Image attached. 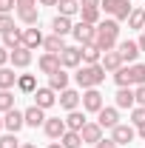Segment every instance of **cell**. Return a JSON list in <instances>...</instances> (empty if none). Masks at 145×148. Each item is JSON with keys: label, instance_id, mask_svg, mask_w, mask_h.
Masks as SVG:
<instances>
[{"label": "cell", "instance_id": "cell-21", "mask_svg": "<svg viewBox=\"0 0 145 148\" xmlns=\"http://www.w3.org/2000/svg\"><path fill=\"white\" fill-rule=\"evenodd\" d=\"M137 106V97L131 88H120L117 91V108H134Z\"/></svg>", "mask_w": 145, "mask_h": 148}, {"label": "cell", "instance_id": "cell-38", "mask_svg": "<svg viewBox=\"0 0 145 148\" xmlns=\"http://www.w3.org/2000/svg\"><path fill=\"white\" fill-rule=\"evenodd\" d=\"M0 148H20L17 134H6V137H0Z\"/></svg>", "mask_w": 145, "mask_h": 148}, {"label": "cell", "instance_id": "cell-37", "mask_svg": "<svg viewBox=\"0 0 145 148\" xmlns=\"http://www.w3.org/2000/svg\"><path fill=\"white\" fill-rule=\"evenodd\" d=\"M12 29H14V17L12 14H0V34H6Z\"/></svg>", "mask_w": 145, "mask_h": 148}, {"label": "cell", "instance_id": "cell-39", "mask_svg": "<svg viewBox=\"0 0 145 148\" xmlns=\"http://www.w3.org/2000/svg\"><path fill=\"white\" fill-rule=\"evenodd\" d=\"M131 123H134V125H142V123H145V106L131 108Z\"/></svg>", "mask_w": 145, "mask_h": 148}, {"label": "cell", "instance_id": "cell-41", "mask_svg": "<svg viewBox=\"0 0 145 148\" xmlns=\"http://www.w3.org/2000/svg\"><path fill=\"white\" fill-rule=\"evenodd\" d=\"M9 60H12V51H9L6 46H0V69H3V66H6Z\"/></svg>", "mask_w": 145, "mask_h": 148}, {"label": "cell", "instance_id": "cell-53", "mask_svg": "<svg viewBox=\"0 0 145 148\" xmlns=\"http://www.w3.org/2000/svg\"><path fill=\"white\" fill-rule=\"evenodd\" d=\"M142 32H145V29H142Z\"/></svg>", "mask_w": 145, "mask_h": 148}, {"label": "cell", "instance_id": "cell-24", "mask_svg": "<svg viewBox=\"0 0 145 148\" xmlns=\"http://www.w3.org/2000/svg\"><path fill=\"white\" fill-rule=\"evenodd\" d=\"M3 46L12 51V49H17V46H23V32L20 29H12V32H6L3 34Z\"/></svg>", "mask_w": 145, "mask_h": 148}, {"label": "cell", "instance_id": "cell-13", "mask_svg": "<svg viewBox=\"0 0 145 148\" xmlns=\"http://www.w3.org/2000/svg\"><path fill=\"white\" fill-rule=\"evenodd\" d=\"M54 103H57L54 88H37V91H34V106H40L43 111H46V108H51Z\"/></svg>", "mask_w": 145, "mask_h": 148}, {"label": "cell", "instance_id": "cell-16", "mask_svg": "<svg viewBox=\"0 0 145 148\" xmlns=\"http://www.w3.org/2000/svg\"><path fill=\"white\" fill-rule=\"evenodd\" d=\"M23 117H26V125H31V128H37V125H46V114H43V108H40V106L26 108V111H23Z\"/></svg>", "mask_w": 145, "mask_h": 148}, {"label": "cell", "instance_id": "cell-5", "mask_svg": "<svg viewBox=\"0 0 145 148\" xmlns=\"http://www.w3.org/2000/svg\"><path fill=\"white\" fill-rule=\"evenodd\" d=\"M23 125H26V117H23V111H17V108L6 111V117H3V128H9V134H17Z\"/></svg>", "mask_w": 145, "mask_h": 148}, {"label": "cell", "instance_id": "cell-23", "mask_svg": "<svg viewBox=\"0 0 145 148\" xmlns=\"http://www.w3.org/2000/svg\"><path fill=\"white\" fill-rule=\"evenodd\" d=\"M100 60H103V51H100L94 43H91V46H83V63H85V66H97Z\"/></svg>", "mask_w": 145, "mask_h": 148}, {"label": "cell", "instance_id": "cell-30", "mask_svg": "<svg viewBox=\"0 0 145 148\" xmlns=\"http://www.w3.org/2000/svg\"><path fill=\"white\" fill-rule=\"evenodd\" d=\"M131 12H134V6H131L128 0H120L117 9H114V20H117V23H120V20H128V17H131Z\"/></svg>", "mask_w": 145, "mask_h": 148}, {"label": "cell", "instance_id": "cell-40", "mask_svg": "<svg viewBox=\"0 0 145 148\" xmlns=\"http://www.w3.org/2000/svg\"><path fill=\"white\" fill-rule=\"evenodd\" d=\"M14 6H17V0H0V14H12Z\"/></svg>", "mask_w": 145, "mask_h": 148}, {"label": "cell", "instance_id": "cell-47", "mask_svg": "<svg viewBox=\"0 0 145 148\" xmlns=\"http://www.w3.org/2000/svg\"><path fill=\"white\" fill-rule=\"evenodd\" d=\"M37 3H43V6H57L60 0H37Z\"/></svg>", "mask_w": 145, "mask_h": 148}, {"label": "cell", "instance_id": "cell-29", "mask_svg": "<svg viewBox=\"0 0 145 148\" xmlns=\"http://www.w3.org/2000/svg\"><path fill=\"white\" fill-rule=\"evenodd\" d=\"M17 17L26 23V26H37V20H40V14H37V6H31V9H17Z\"/></svg>", "mask_w": 145, "mask_h": 148}, {"label": "cell", "instance_id": "cell-4", "mask_svg": "<svg viewBox=\"0 0 145 148\" xmlns=\"http://www.w3.org/2000/svg\"><path fill=\"white\" fill-rule=\"evenodd\" d=\"M60 63H63V69H77V66L83 63V49L66 46V49L60 51Z\"/></svg>", "mask_w": 145, "mask_h": 148}, {"label": "cell", "instance_id": "cell-50", "mask_svg": "<svg viewBox=\"0 0 145 148\" xmlns=\"http://www.w3.org/2000/svg\"><path fill=\"white\" fill-rule=\"evenodd\" d=\"M49 148H63V143H51V145H49Z\"/></svg>", "mask_w": 145, "mask_h": 148}, {"label": "cell", "instance_id": "cell-48", "mask_svg": "<svg viewBox=\"0 0 145 148\" xmlns=\"http://www.w3.org/2000/svg\"><path fill=\"white\" fill-rule=\"evenodd\" d=\"M137 131H140V137L145 140V123H142V125H137Z\"/></svg>", "mask_w": 145, "mask_h": 148}, {"label": "cell", "instance_id": "cell-27", "mask_svg": "<svg viewBox=\"0 0 145 148\" xmlns=\"http://www.w3.org/2000/svg\"><path fill=\"white\" fill-rule=\"evenodd\" d=\"M43 46H46V51H51V54H60L63 49H66V43H63V37L60 34H51L43 40Z\"/></svg>", "mask_w": 145, "mask_h": 148}, {"label": "cell", "instance_id": "cell-14", "mask_svg": "<svg viewBox=\"0 0 145 148\" xmlns=\"http://www.w3.org/2000/svg\"><path fill=\"white\" fill-rule=\"evenodd\" d=\"M57 69H63V63H60V54H51V51H46V54L40 57V71H43V74H54Z\"/></svg>", "mask_w": 145, "mask_h": 148}, {"label": "cell", "instance_id": "cell-36", "mask_svg": "<svg viewBox=\"0 0 145 148\" xmlns=\"http://www.w3.org/2000/svg\"><path fill=\"white\" fill-rule=\"evenodd\" d=\"M80 14H83V23H97L100 20V9H80Z\"/></svg>", "mask_w": 145, "mask_h": 148}, {"label": "cell", "instance_id": "cell-49", "mask_svg": "<svg viewBox=\"0 0 145 148\" xmlns=\"http://www.w3.org/2000/svg\"><path fill=\"white\" fill-rule=\"evenodd\" d=\"M140 49L145 51V32H142V37H140Z\"/></svg>", "mask_w": 145, "mask_h": 148}, {"label": "cell", "instance_id": "cell-25", "mask_svg": "<svg viewBox=\"0 0 145 148\" xmlns=\"http://www.w3.org/2000/svg\"><path fill=\"white\" fill-rule=\"evenodd\" d=\"M66 125H68V131H83V125H85V114H80L77 108L68 111V117H66Z\"/></svg>", "mask_w": 145, "mask_h": 148}, {"label": "cell", "instance_id": "cell-45", "mask_svg": "<svg viewBox=\"0 0 145 148\" xmlns=\"http://www.w3.org/2000/svg\"><path fill=\"white\" fill-rule=\"evenodd\" d=\"M37 6V0H17V9H31Z\"/></svg>", "mask_w": 145, "mask_h": 148}, {"label": "cell", "instance_id": "cell-17", "mask_svg": "<svg viewBox=\"0 0 145 148\" xmlns=\"http://www.w3.org/2000/svg\"><path fill=\"white\" fill-rule=\"evenodd\" d=\"M111 131H114V134H111V140H114L117 145H125V143H131V140H134V134H137L131 125H117V128H111Z\"/></svg>", "mask_w": 145, "mask_h": 148}, {"label": "cell", "instance_id": "cell-46", "mask_svg": "<svg viewBox=\"0 0 145 148\" xmlns=\"http://www.w3.org/2000/svg\"><path fill=\"white\" fill-rule=\"evenodd\" d=\"M97 148H117V143H114V140H100Z\"/></svg>", "mask_w": 145, "mask_h": 148}, {"label": "cell", "instance_id": "cell-7", "mask_svg": "<svg viewBox=\"0 0 145 148\" xmlns=\"http://www.w3.org/2000/svg\"><path fill=\"white\" fill-rule=\"evenodd\" d=\"M46 134L51 137V140H60L66 131H68V125H66V120H60V117H51V120H46Z\"/></svg>", "mask_w": 145, "mask_h": 148}, {"label": "cell", "instance_id": "cell-2", "mask_svg": "<svg viewBox=\"0 0 145 148\" xmlns=\"http://www.w3.org/2000/svg\"><path fill=\"white\" fill-rule=\"evenodd\" d=\"M74 77H77V86H83V88H97V86L105 80V69H103V63H97V66H83Z\"/></svg>", "mask_w": 145, "mask_h": 148}, {"label": "cell", "instance_id": "cell-3", "mask_svg": "<svg viewBox=\"0 0 145 148\" xmlns=\"http://www.w3.org/2000/svg\"><path fill=\"white\" fill-rule=\"evenodd\" d=\"M71 34H74V40H77L80 46H91V43L97 40V29H94L91 23H83V20H80L71 29Z\"/></svg>", "mask_w": 145, "mask_h": 148}, {"label": "cell", "instance_id": "cell-20", "mask_svg": "<svg viewBox=\"0 0 145 148\" xmlns=\"http://www.w3.org/2000/svg\"><path fill=\"white\" fill-rule=\"evenodd\" d=\"M51 29H54V34H60V37H66V34H71V17H63V14H57L54 20H51Z\"/></svg>", "mask_w": 145, "mask_h": 148}, {"label": "cell", "instance_id": "cell-9", "mask_svg": "<svg viewBox=\"0 0 145 148\" xmlns=\"http://www.w3.org/2000/svg\"><path fill=\"white\" fill-rule=\"evenodd\" d=\"M117 51L122 54V60H128V63H134V60L140 57V51H142V49H140V43H134V40H122V43L117 46Z\"/></svg>", "mask_w": 145, "mask_h": 148}, {"label": "cell", "instance_id": "cell-42", "mask_svg": "<svg viewBox=\"0 0 145 148\" xmlns=\"http://www.w3.org/2000/svg\"><path fill=\"white\" fill-rule=\"evenodd\" d=\"M100 3H103V9H105L108 14H114V9H117V3H120V0H100Z\"/></svg>", "mask_w": 145, "mask_h": 148}, {"label": "cell", "instance_id": "cell-44", "mask_svg": "<svg viewBox=\"0 0 145 148\" xmlns=\"http://www.w3.org/2000/svg\"><path fill=\"white\" fill-rule=\"evenodd\" d=\"M80 9H100V0H80Z\"/></svg>", "mask_w": 145, "mask_h": 148}, {"label": "cell", "instance_id": "cell-19", "mask_svg": "<svg viewBox=\"0 0 145 148\" xmlns=\"http://www.w3.org/2000/svg\"><path fill=\"white\" fill-rule=\"evenodd\" d=\"M49 88H54V91H66V88H68V74L63 71V69H57L54 74H49Z\"/></svg>", "mask_w": 145, "mask_h": 148}, {"label": "cell", "instance_id": "cell-31", "mask_svg": "<svg viewBox=\"0 0 145 148\" xmlns=\"http://www.w3.org/2000/svg\"><path fill=\"white\" fill-rule=\"evenodd\" d=\"M131 86H145V66L142 63L131 66Z\"/></svg>", "mask_w": 145, "mask_h": 148}, {"label": "cell", "instance_id": "cell-51", "mask_svg": "<svg viewBox=\"0 0 145 148\" xmlns=\"http://www.w3.org/2000/svg\"><path fill=\"white\" fill-rule=\"evenodd\" d=\"M20 148H37V145H31V143H26V145H20Z\"/></svg>", "mask_w": 145, "mask_h": 148}, {"label": "cell", "instance_id": "cell-18", "mask_svg": "<svg viewBox=\"0 0 145 148\" xmlns=\"http://www.w3.org/2000/svg\"><path fill=\"white\" fill-rule=\"evenodd\" d=\"M80 100H83V97L74 91V88H66V91H60V106H63L66 111H74L77 106H80Z\"/></svg>", "mask_w": 145, "mask_h": 148}, {"label": "cell", "instance_id": "cell-11", "mask_svg": "<svg viewBox=\"0 0 145 148\" xmlns=\"http://www.w3.org/2000/svg\"><path fill=\"white\" fill-rule=\"evenodd\" d=\"M43 32L37 29V26H31V29H23V46L26 49H37V46H43Z\"/></svg>", "mask_w": 145, "mask_h": 148}, {"label": "cell", "instance_id": "cell-8", "mask_svg": "<svg viewBox=\"0 0 145 148\" xmlns=\"http://www.w3.org/2000/svg\"><path fill=\"white\" fill-rule=\"evenodd\" d=\"M83 108L85 111H100L103 108V94L97 91V88H85V94H83Z\"/></svg>", "mask_w": 145, "mask_h": 148}, {"label": "cell", "instance_id": "cell-1", "mask_svg": "<svg viewBox=\"0 0 145 148\" xmlns=\"http://www.w3.org/2000/svg\"><path fill=\"white\" fill-rule=\"evenodd\" d=\"M117 37H120V23H117V20H103V23L97 26V40H94V46H97L103 54H105V51H114Z\"/></svg>", "mask_w": 145, "mask_h": 148}, {"label": "cell", "instance_id": "cell-12", "mask_svg": "<svg viewBox=\"0 0 145 148\" xmlns=\"http://www.w3.org/2000/svg\"><path fill=\"white\" fill-rule=\"evenodd\" d=\"M29 63H31V49H26V46L12 49V66L14 69H26Z\"/></svg>", "mask_w": 145, "mask_h": 148}, {"label": "cell", "instance_id": "cell-15", "mask_svg": "<svg viewBox=\"0 0 145 148\" xmlns=\"http://www.w3.org/2000/svg\"><path fill=\"white\" fill-rule=\"evenodd\" d=\"M100 63H103V69H105V71H120L125 60H122V54H120V51H105Z\"/></svg>", "mask_w": 145, "mask_h": 148}, {"label": "cell", "instance_id": "cell-26", "mask_svg": "<svg viewBox=\"0 0 145 148\" xmlns=\"http://www.w3.org/2000/svg\"><path fill=\"white\" fill-rule=\"evenodd\" d=\"M14 83H17V74L12 71V69H6V66H3V69H0V91H9Z\"/></svg>", "mask_w": 145, "mask_h": 148}, {"label": "cell", "instance_id": "cell-6", "mask_svg": "<svg viewBox=\"0 0 145 148\" xmlns=\"http://www.w3.org/2000/svg\"><path fill=\"white\" fill-rule=\"evenodd\" d=\"M80 137H83V143H100L103 140V125L100 123H85L83 125V131H80Z\"/></svg>", "mask_w": 145, "mask_h": 148}, {"label": "cell", "instance_id": "cell-32", "mask_svg": "<svg viewBox=\"0 0 145 148\" xmlns=\"http://www.w3.org/2000/svg\"><path fill=\"white\" fill-rule=\"evenodd\" d=\"M128 29H145V9H134V12H131Z\"/></svg>", "mask_w": 145, "mask_h": 148}, {"label": "cell", "instance_id": "cell-28", "mask_svg": "<svg viewBox=\"0 0 145 148\" xmlns=\"http://www.w3.org/2000/svg\"><path fill=\"white\" fill-rule=\"evenodd\" d=\"M60 143H63V148H80L83 145V137H80V131H66L60 137Z\"/></svg>", "mask_w": 145, "mask_h": 148}, {"label": "cell", "instance_id": "cell-33", "mask_svg": "<svg viewBox=\"0 0 145 148\" xmlns=\"http://www.w3.org/2000/svg\"><path fill=\"white\" fill-rule=\"evenodd\" d=\"M57 6H60V14H63V17H71V14L80 12V3H77V0H60Z\"/></svg>", "mask_w": 145, "mask_h": 148}, {"label": "cell", "instance_id": "cell-52", "mask_svg": "<svg viewBox=\"0 0 145 148\" xmlns=\"http://www.w3.org/2000/svg\"><path fill=\"white\" fill-rule=\"evenodd\" d=\"M0 128H3V120H0Z\"/></svg>", "mask_w": 145, "mask_h": 148}, {"label": "cell", "instance_id": "cell-22", "mask_svg": "<svg viewBox=\"0 0 145 148\" xmlns=\"http://www.w3.org/2000/svg\"><path fill=\"white\" fill-rule=\"evenodd\" d=\"M17 88L23 94H34L37 91V77L34 74H20L17 77Z\"/></svg>", "mask_w": 145, "mask_h": 148}, {"label": "cell", "instance_id": "cell-34", "mask_svg": "<svg viewBox=\"0 0 145 148\" xmlns=\"http://www.w3.org/2000/svg\"><path fill=\"white\" fill-rule=\"evenodd\" d=\"M114 80H117V86L120 88H131V69H120V71H114Z\"/></svg>", "mask_w": 145, "mask_h": 148}, {"label": "cell", "instance_id": "cell-43", "mask_svg": "<svg viewBox=\"0 0 145 148\" xmlns=\"http://www.w3.org/2000/svg\"><path fill=\"white\" fill-rule=\"evenodd\" d=\"M134 97H137V103H140V106H145V86H137Z\"/></svg>", "mask_w": 145, "mask_h": 148}, {"label": "cell", "instance_id": "cell-10", "mask_svg": "<svg viewBox=\"0 0 145 148\" xmlns=\"http://www.w3.org/2000/svg\"><path fill=\"white\" fill-rule=\"evenodd\" d=\"M97 114H100L97 123H100L103 128H117V125H120V114H117V108H105V106H103Z\"/></svg>", "mask_w": 145, "mask_h": 148}, {"label": "cell", "instance_id": "cell-35", "mask_svg": "<svg viewBox=\"0 0 145 148\" xmlns=\"http://www.w3.org/2000/svg\"><path fill=\"white\" fill-rule=\"evenodd\" d=\"M14 108V97H12V91H0V111L6 114V111Z\"/></svg>", "mask_w": 145, "mask_h": 148}]
</instances>
